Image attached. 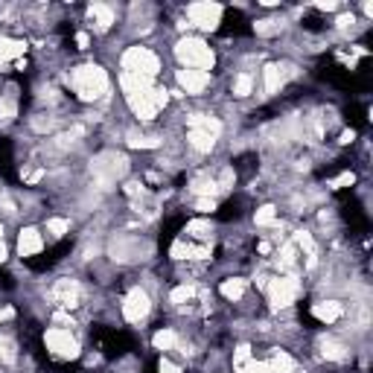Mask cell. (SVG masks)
Returning <instances> with one entry per match:
<instances>
[{"label": "cell", "mask_w": 373, "mask_h": 373, "mask_svg": "<svg viewBox=\"0 0 373 373\" xmlns=\"http://www.w3.org/2000/svg\"><path fill=\"white\" fill-rule=\"evenodd\" d=\"M120 85L125 91V99L132 105V111L140 117V120H155V117L167 108L169 93L158 88L155 82L149 79H137V76H120Z\"/></svg>", "instance_id": "cell-1"}, {"label": "cell", "mask_w": 373, "mask_h": 373, "mask_svg": "<svg viewBox=\"0 0 373 373\" xmlns=\"http://www.w3.org/2000/svg\"><path fill=\"white\" fill-rule=\"evenodd\" d=\"M70 85H73L76 97L82 102H97L108 93V73L97 64H82V67H73Z\"/></svg>", "instance_id": "cell-2"}, {"label": "cell", "mask_w": 373, "mask_h": 373, "mask_svg": "<svg viewBox=\"0 0 373 373\" xmlns=\"http://www.w3.org/2000/svg\"><path fill=\"white\" fill-rule=\"evenodd\" d=\"M175 56H178L181 67H186V70H204V73H210V67H213V62H216V56L207 47V41L193 38V35H186V38L178 41V47H175Z\"/></svg>", "instance_id": "cell-3"}, {"label": "cell", "mask_w": 373, "mask_h": 373, "mask_svg": "<svg viewBox=\"0 0 373 373\" xmlns=\"http://www.w3.org/2000/svg\"><path fill=\"white\" fill-rule=\"evenodd\" d=\"M186 125H190L186 140H190V146L195 152H210L216 146L219 134H221V123L216 120V117H210V114H193L190 120H186Z\"/></svg>", "instance_id": "cell-4"}, {"label": "cell", "mask_w": 373, "mask_h": 373, "mask_svg": "<svg viewBox=\"0 0 373 373\" xmlns=\"http://www.w3.org/2000/svg\"><path fill=\"white\" fill-rule=\"evenodd\" d=\"M158 70H160V58L152 53L149 47H128V50L123 53V73L125 76L155 82Z\"/></svg>", "instance_id": "cell-5"}, {"label": "cell", "mask_w": 373, "mask_h": 373, "mask_svg": "<svg viewBox=\"0 0 373 373\" xmlns=\"http://www.w3.org/2000/svg\"><path fill=\"white\" fill-rule=\"evenodd\" d=\"M265 295H268V300H272V306H274V309H286V306H291V303L298 300V295H300V283H298V277H295V274H277V277H268V283H265Z\"/></svg>", "instance_id": "cell-6"}, {"label": "cell", "mask_w": 373, "mask_h": 373, "mask_svg": "<svg viewBox=\"0 0 373 373\" xmlns=\"http://www.w3.org/2000/svg\"><path fill=\"white\" fill-rule=\"evenodd\" d=\"M44 344L56 359H76L79 356V341L67 326H50L44 333Z\"/></svg>", "instance_id": "cell-7"}, {"label": "cell", "mask_w": 373, "mask_h": 373, "mask_svg": "<svg viewBox=\"0 0 373 373\" xmlns=\"http://www.w3.org/2000/svg\"><path fill=\"white\" fill-rule=\"evenodd\" d=\"M221 9L219 3H190L186 6V18H190L193 27L204 29V32H213L219 23H221Z\"/></svg>", "instance_id": "cell-8"}, {"label": "cell", "mask_w": 373, "mask_h": 373, "mask_svg": "<svg viewBox=\"0 0 373 373\" xmlns=\"http://www.w3.org/2000/svg\"><path fill=\"white\" fill-rule=\"evenodd\" d=\"M152 309V300L143 289H132L128 295L123 298V315H125V321H132V324H140L149 315Z\"/></svg>", "instance_id": "cell-9"}, {"label": "cell", "mask_w": 373, "mask_h": 373, "mask_svg": "<svg viewBox=\"0 0 373 373\" xmlns=\"http://www.w3.org/2000/svg\"><path fill=\"white\" fill-rule=\"evenodd\" d=\"M53 300L58 303L62 309H73L79 306V300H82V289L76 280H70V277H62L58 283L53 286Z\"/></svg>", "instance_id": "cell-10"}, {"label": "cell", "mask_w": 373, "mask_h": 373, "mask_svg": "<svg viewBox=\"0 0 373 373\" xmlns=\"http://www.w3.org/2000/svg\"><path fill=\"white\" fill-rule=\"evenodd\" d=\"M178 85H181L184 93H202L210 85V73H204V70H186V67H181L178 70Z\"/></svg>", "instance_id": "cell-11"}, {"label": "cell", "mask_w": 373, "mask_h": 373, "mask_svg": "<svg viewBox=\"0 0 373 373\" xmlns=\"http://www.w3.org/2000/svg\"><path fill=\"white\" fill-rule=\"evenodd\" d=\"M41 248H44V237L38 228H23L18 233V254L21 256H35V254H41Z\"/></svg>", "instance_id": "cell-12"}, {"label": "cell", "mask_w": 373, "mask_h": 373, "mask_svg": "<svg viewBox=\"0 0 373 373\" xmlns=\"http://www.w3.org/2000/svg\"><path fill=\"white\" fill-rule=\"evenodd\" d=\"M93 172H97L99 178L114 181L117 175L125 172V158L123 155H105V158H99L97 163H93Z\"/></svg>", "instance_id": "cell-13"}, {"label": "cell", "mask_w": 373, "mask_h": 373, "mask_svg": "<svg viewBox=\"0 0 373 373\" xmlns=\"http://www.w3.org/2000/svg\"><path fill=\"white\" fill-rule=\"evenodd\" d=\"M88 21H91V27L97 29V32H105L114 23V9L105 6V3H93L88 9Z\"/></svg>", "instance_id": "cell-14"}, {"label": "cell", "mask_w": 373, "mask_h": 373, "mask_svg": "<svg viewBox=\"0 0 373 373\" xmlns=\"http://www.w3.org/2000/svg\"><path fill=\"white\" fill-rule=\"evenodd\" d=\"M341 312H344V306L338 300H321V303H315L312 306V315L321 324H335L338 318H341Z\"/></svg>", "instance_id": "cell-15"}, {"label": "cell", "mask_w": 373, "mask_h": 373, "mask_svg": "<svg viewBox=\"0 0 373 373\" xmlns=\"http://www.w3.org/2000/svg\"><path fill=\"white\" fill-rule=\"evenodd\" d=\"M286 85V70L280 64H265L263 70V88L265 93H280V88Z\"/></svg>", "instance_id": "cell-16"}, {"label": "cell", "mask_w": 373, "mask_h": 373, "mask_svg": "<svg viewBox=\"0 0 373 373\" xmlns=\"http://www.w3.org/2000/svg\"><path fill=\"white\" fill-rule=\"evenodd\" d=\"M268 368H272V373H295V359L286 350H274L272 359H268Z\"/></svg>", "instance_id": "cell-17"}, {"label": "cell", "mask_w": 373, "mask_h": 373, "mask_svg": "<svg viewBox=\"0 0 373 373\" xmlns=\"http://www.w3.org/2000/svg\"><path fill=\"white\" fill-rule=\"evenodd\" d=\"M245 289H248V283H245L242 277H230V280H225L221 283V298H228V300H239L242 295H245Z\"/></svg>", "instance_id": "cell-18"}, {"label": "cell", "mask_w": 373, "mask_h": 373, "mask_svg": "<svg viewBox=\"0 0 373 373\" xmlns=\"http://www.w3.org/2000/svg\"><path fill=\"white\" fill-rule=\"evenodd\" d=\"M152 344H155V350H160V353H169V350L178 347V335H175V330H158L155 338H152Z\"/></svg>", "instance_id": "cell-19"}, {"label": "cell", "mask_w": 373, "mask_h": 373, "mask_svg": "<svg viewBox=\"0 0 373 373\" xmlns=\"http://www.w3.org/2000/svg\"><path fill=\"white\" fill-rule=\"evenodd\" d=\"M254 91V76L251 73H239L233 79V97H248Z\"/></svg>", "instance_id": "cell-20"}, {"label": "cell", "mask_w": 373, "mask_h": 373, "mask_svg": "<svg viewBox=\"0 0 373 373\" xmlns=\"http://www.w3.org/2000/svg\"><path fill=\"white\" fill-rule=\"evenodd\" d=\"M254 221H256V225H260V228L274 225V221H277V210L265 204V207H260V210H256V213H254Z\"/></svg>", "instance_id": "cell-21"}, {"label": "cell", "mask_w": 373, "mask_h": 373, "mask_svg": "<svg viewBox=\"0 0 373 373\" xmlns=\"http://www.w3.org/2000/svg\"><path fill=\"white\" fill-rule=\"evenodd\" d=\"M67 230H70V221L67 219H47V233H50V237L62 239Z\"/></svg>", "instance_id": "cell-22"}, {"label": "cell", "mask_w": 373, "mask_h": 373, "mask_svg": "<svg viewBox=\"0 0 373 373\" xmlns=\"http://www.w3.org/2000/svg\"><path fill=\"white\" fill-rule=\"evenodd\" d=\"M237 373H272V368H268V361L248 359L245 365H239V368H237Z\"/></svg>", "instance_id": "cell-23"}, {"label": "cell", "mask_w": 373, "mask_h": 373, "mask_svg": "<svg viewBox=\"0 0 373 373\" xmlns=\"http://www.w3.org/2000/svg\"><path fill=\"white\" fill-rule=\"evenodd\" d=\"M193 295H195V289H193V286H178V289H172L169 300H172V303H178V306H181V303H190V300H193Z\"/></svg>", "instance_id": "cell-24"}, {"label": "cell", "mask_w": 373, "mask_h": 373, "mask_svg": "<svg viewBox=\"0 0 373 373\" xmlns=\"http://www.w3.org/2000/svg\"><path fill=\"white\" fill-rule=\"evenodd\" d=\"M15 111H18L15 97H12V93H6V97L0 99V117H3V120H12V117H15Z\"/></svg>", "instance_id": "cell-25"}, {"label": "cell", "mask_w": 373, "mask_h": 373, "mask_svg": "<svg viewBox=\"0 0 373 373\" xmlns=\"http://www.w3.org/2000/svg\"><path fill=\"white\" fill-rule=\"evenodd\" d=\"M248 359H251V347H248V344H242V347L233 350V368L245 365V361H248Z\"/></svg>", "instance_id": "cell-26"}, {"label": "cell", "mask_w": 373, "mask_h": 373, "mask_svg": "<svg viewBox=\"0 0 373 373\" xmlns=\"http://www.w3.org/2000/svg\"><path fill=\"white\" fill-rule=\"evenodd\" d=\"M324 356H326V359H344V347L335 344V341H330V344H324Z\"/></svg>", "instance_id": "cell-27"}, {"label": "cell", "mask_w": 373, "mask_h": 373, "mask_svg": "<svg viewBox=\"0 0 373 373\" xmlns=\"http://www.w3.org/2000/svg\"><path fill=\"white\" fill-rule=\"evenodd\" d=\"M195 210H198V213H213V210H216V198H198Z\"/></svg>", "instance_id": "cell-28"}, {"label": "cell", "mask_w": 373, "mask_h": 373, "mask_svg": "<svg viewBox=\"0 0 373 373\" xmlns=\"http://www.w3.org/2000/svg\"><path fill=\"white\" fill-rule=\"evenodd\" d=\"M158 370H160V373H181V368L175 365V361H169L167 356H163V359L158 361Z\"/></svg>", "instance_id": "cell-29"}, {"label": "cell", "mask_w": 373, "mask_h": 373, "mask_svg": "<svg viewBox=\"0 0 373 373\" xmlns=\"http://www.w3.org/2000/svg\"><path fill=\"white\" fill-rule=\"evenodd\" d=\"M353 181H356V175H353V172H344L341 178L333 181V186H347V184H353Z\"/></svg>", "instance_id": "cell-30"}, {"label": "cell", "mask_w": 373, "mask_h": 373, "mask_svg": "<svg viewBox=\"0 0 373 373\" xmlns=\"http://www.w3.org/2000/svg\"><path fill=\"white\" fill-rule=\"evenodd\" d=\"M76 44L82 47V50H88V44H91V38H88V35H85V32H79V35H76Z\"/></svg>", "instance_id": "cell-31"}, {"label": "cell", "mask_w": 373, "mask_h": 373, "mask_svg": "<svg viewBox=\"0 0 373 373\" xmlns=\"http://www.w3.org/2000/svg\"><path fill=\"white\" fill-rule=\"evenodd\" d=\"M3 260H6V245L0 242V263H3Z\"/></svg>", "instance_id": "cell-32"}, {"label": "cell", "mask_w": 373, "mask_h": 373, "mask_svg": "<svg viewBox=\"0 0 373 373\" xmlns=\"http://www.w3.org/2000/svg\"><path fill=\"white\" fill-rule=\"evenodd\" d=\"M9 315H12V309H0V321H3V318H9Z\"/></svg>", "instance_id": "cell-33"}, {"label": "cell", "mask_w": 373, "mask_h": 373, "mask_svg": "<svg viewBox=\"0 0 373 373\" xmlns=\"http://www.w3.org/2000/svg\"><path fill=\"white\" fill-rule=\"evenodd\" d=\"M0 242H3V228H0Z\"/></svg>", "instance_id": "cell-34"}]
</instances>
